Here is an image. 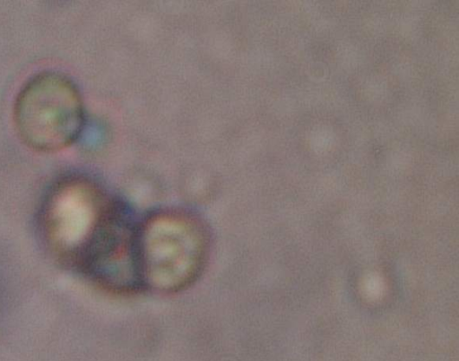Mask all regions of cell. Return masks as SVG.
Listing matches in <instances>:
<instances>
[{
    "label": "cell",
    "instance_id": "2",
    "mask_svg": "<svg viewBox=\"0 0 459 361\" xmlns=\"http://www.w3.org/2000/svg\"><path fill=\"white\" fill-rule=\"evenodd\" d=\"M198 227L180 216H162L137 228L136 256L141 283L160 290L183 287L204 258Z\"/></svg>",
    "mask_w": 459,
    "mask_h": 361
},
{
    "label": "cell",
    "instance_id": "3",
    "mask_svg": "<svg viewBox=\"0 0 459 361\" xmlns=\"http://www.w3.org/2000/svg\"><path fill=\"white\" fill-rule=\"evenodd\" d=\"M113 207L91 182L70 178L54 190L48 205L57 240L85 255Z\"/></svg>",
    "mask_w": 459,
    "mask_h": 361
},
{
    "label": "cell",
    "instance_id": "1",
    "mask_svg": "<svg viewBox=\"0 0 459 361\" xmlns=\"http://www.w3.org/2000/svg\"><path fill=\"white\" fill-rule=\"evenodd\" d=\"M13 123L22 142L38 152H56L72 145L85 121L76 85L56 72L32 76L18 92Z\"/></svg>",
    "mask_w": 459,
    "mask_h": 361
}]
</instances>
